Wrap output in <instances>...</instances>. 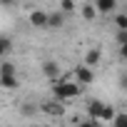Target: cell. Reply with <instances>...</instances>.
Wrapping results in <instances>:
<instances>
[{
  "instance_id": "e0dca14e",
  "label": "cell",
  "mask_w": 127,
  "mask_h": 127,
  "mask_svg": "<svg viewBox=\"0 0 127 127\" xmlns=\"http://www.w3.org/2000/svg\"><path fill=\"white\" fill-rule=\"evenodd\" d=\"M75 10V3H72V0H62V3H60V13L62 15H65V13H72Z\"/></svg>"
},
{
  "instance_id": "5b68a950",
  "label": "cell",
  "mask_w": 127,
  "mask_h": 127,
  "mask_svg": "<svg viewBox=\"0 0 127 127\" xmlns=\"http://www.w3.org/2000/svg\"><path fill=\"white\" fill-rule=\"evenodd\" d=\"M37 110H42L45 115H62V112H65L57 100H52V102H42V105H37Z\"/></svg>"
},
{
  "instance_id": "2e32d148",
  "label": "cell",
  "mask_w": 127,
  "mask_h": 127,
  "mask_svg": "<svg viewBox=\"0 0 127 127\" xmlns=\"http://www.w3.org/2000/svg\"><path fill=\"white\" fill-rule=\"evenodd\" d=\"M10 47H13V42H10L8 37H0V57H5V55L10 52Z\"/></svg>"
},
{
  "instance_id": "7a4b0ae2",
  "label": "cell",
  "mask_w": 127,
  "mask_h": 127,
  "mask_svg": "<svg viewBox=\"0 0 127 127\" xmlns=\"http://www.w3.org/2000/svg\"><path fill=\"white\" fill-rule=\"evenodd\" d=\"M42 72H45L47 80H52V85L60 82V65H57L55 60H45V62H42Z\"/></svg>"
},
{
  "instance_id": "ac0fdd59",
  "label": "cell",
  "mask_w": 127,
  "mask_h": 127,
  "mask_svg": "<svg viewBox=\"0 0 127 127\" xmlns=\"http://www.w3.org/2000/svg\"><path fill=\"white\" fill-rule=\"evenodd\" d=\"M115 23H117L120 30H127V15H125V13H120V15L115 18Z\"/></svg>"
},
{
  "instance_id": "277c9868",
  "label": "cell",
  "mask_w": 127,
  "mask_h": 127,
  "mask_svg": "<svg viewBox=\"0 0 127 127\" xmlns=\"http://www.w3.org/2000/svg\"><path fill=\"white\" fill-rule=\"evenodd\" d=\"M75 77H77V82H82V85H90V82L95 80V72H92L90 67H85V65H80V67L75 70Z\"/></svg>"
},
{
  "instance_id": "4fadbf2b",
  "label": "cell",
  "mask_w": 127,
  "mask_h": 127,
  "mask_svg": "<svg viewBox=\"0 0 127 127\" xmlns=\"http://www.w3.org/2000/svg\"><path fill=\"white\" fill-rule=\"evenodd\" d=\"M112 125H115V127H127V115H125V112H115Z\"/></svg>"
},
{
  "instance_id": "6da1fadb",
  "label": "cell",
  "mask_w": 127,
  "mask_h": 127,
  "mask_svg": "<svg viewBox=\"0 0 127 127\" xmlns=\"http://www.w3.org/2000/svg\"><path fill=\"white\" fill-rule=\"evenodd\" d=\"M52 95H55V100L62 105V102L77 97V95H80V87H77L75 82H70V80H60V82L52 85Z\"/></svg>"
},
{
  "instance_id": "9a60e30c",
  "label": "cell",
  "mask_w": 127,
  "mask_h": 127,
  "mask_svg": "<svg viewBox=\"0 0 127 127\" xmlns=\"http://www.w3.org/2000/svg\"><path fill=\"white\" fill-rule=\"evenodd\" d=\"M82 15H85L87 20H95V18H97V10H95V5H90V3H87V5H82Z\"/></svg>"
},
{
  "instance_id": "52a82bcc",
  "label": "cell",
  "mask_w": 127,
  "mask_h": 127,
  "mask_svg": "<svg viewBox=\"0 0 127 127\" xmlns=\"http://www.w3.org/2000/svg\"><path fill=\"white\" fill-rule=\"evenodd\" d=\"M115 8H117L115 0H97V3H95V10L97 13H112Z\"/></svg>"
},
{
  "instance_id": "ba28073f",
  "label": "cell",
  "mask_w": 127,
  "mask_h": 127,
  "mask_svg": "<svg viewBox=\"0 0 127 127\" xmlns=\"http://www.w3.org/2000/svg\"><path fill=\"white\" fill-rule=\"evenodd\" d=\"M97 62H100V50H97V47L87 50V55H85V67L92 70V65H97Z\"/></svg>"
},
{
  "instance_id": "30bf717a",
  "label": "cell",
  "mask_w": 127,
  "mask_h": 127,
  "mask_svg": "<svg viewBox=\"0 0 127 127\" xmlns=\"http://www.w3.org/2000/svg\"><path fill=\"white\" fill-rule=\"evenodd\" d=\"M102 107H105V105H102L100 100H92V102H90V107H87V115H90L92 120H100V112H102Z\"/></svg>"
},
{
  "instance_id": "ffe728a7",
  "label": "cell",
  "mask_w": 127,
  "mask_h": 127,
  "mask_svg": "<svg viewBox=\"0 0 127 127\" xmlns=\"http://www.w3.org/2000/svg\"><path fill=\"white\" fill-rule=\"evenodd\" d=\"M42 127H50V125H42Z\"/></svg>"
},
{
  "instance_id": "8992f818",
  "label": "cell",
  "mask_w": 127,
  "mask_h": 127,
  "mask_svg": "<svg viewBox=\"0 0 127 127\" xmlns=\"http://www.w3.org/2000/svg\"><path fill=\"white\" fill-rule=\"evenodd\" d=\"M65 25V15L62 13H47V25L45 28H62Z\"/></svg>"
},
{
  "instance_id": "5bb4252c",
  "label": "cell",
  "mask_w": 127,
  "mask_h": 127,
  "mask_svg": "<svg viewBox=\"0 0 127 127\" xmlns=\"http://www.w3.org/2000/svg\"><path fill=\"white\" fill-rule=\"evenodd\" d=\"M0 85H3V87H8V90H15L20 82H18V77H0Z\"/></svg>"
},
{
  "instance_id": "8fae6325",
  "label": "cell",
  "mask_w": 127,
  "mask_h": 127,
  "mask_svg": "<svg viewBox=\"0 0 127 127\" xmlns=\"http://www.w3.org/2000/svg\"><path fill=\"white\" fill-rule=\"evenodd\" d=\"M20 112L28 115V117H32V115L37 112V105H32V102H23V105H20Z\"/></svg>"
},
{
  "instance_id": "7c38bea8",
  "label": "cell",
  "mask_w": 127,
  "mask_h": 127,
  "mask_svg": "<svg viewBox=\"0 0 127 127\" xmlns=\"http://www.w3.org/2000/svg\"><path fill=\"white\" fill-rule=\"evenodd\" d=\"M112 117H115V107L105 105V107H102V112H100V120H105V122H112Z\"/></svg>"
},
{
  "instance_id": "9c48e42d",
  "label": "cell",
  "mask_w": 127,
  "mask_h": 127,
  "mask_svg": "<svg viewBox=\"0 0 127 127\" xmlns=\"http://www.w3.org/2000/svg\"><path fill=\"white\" fill-rule=\"evenodd\" d=\"M0 77H15V65L13 62H8V60L0 62Z\"/></svg>"
},
{
  "instance_id": "3957f363",
  "label": "cell",
  "mask_w": 127,
  "mask_h": 127,
  "mask_svg": "<svg viewBox=\"0 0 127 127\" xmlns=\"http://www.w3.org/2000/svg\"><path fill=\"white\" fill-rule=\"evenodd\" d=\"M28 20H30L32 28H45V25H47V13H45V10H32V13L28 15Z\"/></svg>"
},
{
  "instance_id": "d6986e66",
  "label": "cell",
  "mask_w": 127,
  "mask_h": 127,
  "mask_svg": "<svg viewBox=\"0 0 127 127\" xmlns=\"http://www.w3.org/2000/svg\"><path fill=\"white\" fill-rule=\"evenodd\" d=\"M115 40L120 42V47H125V45H127V30H117V35H115Z\"/></svg>"
}]
</instances>
